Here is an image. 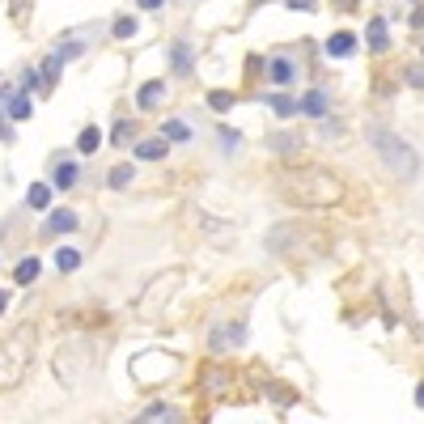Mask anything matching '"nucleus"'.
Returning a JSON list of instances; mask_svg holds the SVG:
<instances>
[{
	"label": "nucleus",
	"instance_id": "dca6fc26",
	"mask_svg": "<svg viewBox=\"0 0 424 424\" xmlns=\"http://www.w3.org/2000/svg\"><path fill=\"white\" fill-rule=\"evenodd\" d=\"M267 72H271V81H276V85H289L297 68H293L289 60H271V64H267Z\"/></svg>",
	"mask_w": 424,
	"mask_h": 424
},
{
	"label": "nucleus",
	"instance_id": "72a5a7b5",
	"mask_svg": "<svg viewBox=\"0 0 424 424\" xmlns=\"http://www.w3.org/2000/svg\"><path fill=\"white\" fill-rule=\"evenodd\" d=\"M416 403H420V408H424V382H420V386H416Z\"/></svg>",
	"mask_w": 424,
	"mask_h": 424
},
{
	"label": "nucleus",
	"instance_id": "f3484780",
	"mask_svg": "<svg viewBox=\"0 0 424 424\" xmlns=\"http://www.w3.org/2000/svg\"><path fill=\"white\" fill-rule=\"evenodd\" d=\"M56 267H60V271H77V267H81V251H72V246L56 251Z\"/></svg>",
	"mask_w": 424,
	"mask_h": 424
},
{
	"label": "nucleus",
	"instance_id": "5701e85b",
	"mask_svg": "<svg viewBox=\"0 0 424 424\" xmlns=\"http://www.w3.org/2000/svg\"><path fill=\"white\" fill-rule=\"evenodd\" d=\"M111 34H115V38H132V34H136V17H115Z\"/></svg>",
	"mask_w": 424,
	"mask_h": 424
},
{
	"label": "nucleus",
	"instance_id": "f257e3e1",
	"mask_svg": "<svg viewBox=\"0 0 424 424\" xmlns=\"http://www.w3.org/2000/svg\"><path fill=\"white\" fill-rule=\"evenodd\" d=\"M276 187L289 204H302V208H335L339 199L348 195L344 179L331 170H318V166H297V170H280L276 174Z\"/></svg>",
	"mask_w": 424,
	"mask_h": 424
},
{
	"label": "nucleus",
	"instance_id": "aec40b11",
	"mask_svg": "<svg viewBox=\"0 0 424 424\" xmlns=\"http://www.w3.org/2000/svg\"><path fill=\"white\" fill-rule=\"evenodd\" d=\"M271 111H276L280 119H289V115L297 111V102H293V98H289V93H271Z\"/></svg>",
	"mask_w": 424,
	"mask_h": 424
},
{
	"label": "nucleus",
	"instance_id": "2f4dec72",
	"mask_svg": "<svg viewBox=\"0 0 424 424\" xmlns=\"http://www.w3.org/2000/svg\"><path fill=\"white\" fill-rule=\"evenodd\" d=\"M408 81H412L416 89H424V68H412V72H408Z\"/></svg>",
	"mask_w": 424,
	"mask_h": 424
},
{
	"label": "nucleus",
	"instance_id": "c85d7f7f",
	"mask_svg": "<svg viewBox=\"0 0 424 424\" xmlns=\"http://www.w3.org/2000/svg\"><path fill=\"white\" fill-rule=\"evenodd\" d=\"M271 148H276V153H284V148H297V136L289 132V136H271Z\"/></svg>",
	"mask_w": 424,
	"mask_h": 424
},
{
	"label": "nucleus",
	"instance_id": "6e6552de",
	"mask_svg": "<svg viewBox=\"0 0 424 424\" xmlns=\"http://www.w3.org/2000/svg\"><path fill=\"white\" fill-rule=\"evenodd\" d=\"M302 111H306L310 119H322V115H327V93H322V89H310V93L302 98Z\"/></svg>",
	"mask_w": 424,
	"mask_h": 424
},
{
	"label": "nucleus",
	"instance_id": "6ab92c4d",
	"mask_svg": "<svg viewBox=\"0 0 424 424\" xmlns=\"http://www.w3.org/2000/svg\"><path fill=\"white\" fill-rule=\"evenodd\" d=\"M98 144H102V132H98V128H85V132L77 136V148H81V153H93Z\"/></svg>",
	"mask_w": 424,
	"mask_h": 424
},
{
	"label": "nucleus",
	"instance_id": "a211bd4d",
	"mask_svg": "<svg viewBox=\"0 0 424 424\" xmlns=\"http://www.w3.org/2000/svg\"><path fill=\"white\" fill-rule=\"evenodd\" d=\"M72 183H77V161H64V166L56 170V187H60V191H68Z\"/></svg>",
	"mask_w": 424,
	"mask_h": 424
},
{
	"label": "nucleus",
	"instance_id": "473e14b6",
	"mask_svg": "<svg viewBox=\"0 0 424 424\" xmlns=\"http://www.w3.org/2000/svg\"><path fill=\"white\" fill-rule=\"evenodd\" d=\"M166 0H140V9H161Z\"/></svg>",
	"mask_w": 424,
	"mask_h": 424
},
{
	"label": "nucleus",
	"instance_id": "9b49d317",
	"mask_svg": "<svg viewBox=\"0 0 424 424\" xmlns=\"http://www.w3.org/2000/svg\"><path fill=\"white\" fill-rule=\"evenodd\" d=\"M38 271H43V263H38V259H21V263H17V271H13V280H17V284H34V280H38Z\"/></svg>",
	"mask_w": 424,
	"mask_h": 424
},
{
	"label": "nucleus",
	"instance_id": "c756f323",
	"mask_svg": "<svg viewBox=\"0 0 424 424\" xmlns=\"http://www.w3.org/2000/svg\"><path fill=\"white\" fill-rule=\"evenodd\" d=\"M271 394H276V403H293V390H284V386H271Z\"/></svg>",
	"mask_w": 424,
	"mask_h": 424
},
{
	"label": "nucleus",
	"instance_id": "7ed1b4c3",
	"mask_svg": "<svg viewBox=\"0 0 424 424\" xmlns=\"http://www.w3.org/2000/svg\"><path fill=\"white\" fill-rule=\"evenodd\" d=\"M30 348H34L30 331H21V335H13V339H5V344H0V390H13L21 378H26Z\"/></svg>",
	"mask_w": 424,
	"mask_h": 424
},
{
	"label": "nucleus",
	"instance_id": "423d86ee",
	"mask_svg": "<svg viewBox=\"0 0 424 424\" xmlns=\"http://www.w3.org/2000/svg\"><path fill=\"white\" fill-rule=\"evenodd\" d=\"M170 153V140L166 136H148V140H136V157L140 161H161Z\"/></svg>",
	"mask_w": 424,
	"mask_h": 424
},
{
	"label": "nucleus",
	"instance_id": "39448f33",
	"mask_svg": "<svg viewBox=\"0 0 424 424\" xmlns=\"http://www.w3.org/2000/svg\"><path fill=\"white\" fill-rule=\"evenodd\" d=\"M77 230V212L72 208H52L47 212V225H43V234L52 238V234H72Z\"/></svg>",
	"mask_w": 424,
	"mask_h": 424
},
{
	"label": "nucleus",
	"instance_id": "4468645a",
	"mask_svg": "<svg viewBox=\"0 0 424 424\" xmlns=\"http://www.w3.org/2000/svg\"><path fill=\"white\" fill-rule=\"evenodd\" d=\"M174 60V72H191V64H195V56H191V47H183V43H174V52H170Z\"/></svg>",
	"mask_w": 424,
	"mask_h": 424
},
{
	"label": "nucleus",
	"instance_id": "20e7f679",
	"mask_svg": "<svg viewBox=\"0 0 424 424\" xmlns=\"http://www.w3.org/2000/svg\"><path fill=\"white\" fill-rule=\"evenodd\" d=\"M183 280V271L179 267H170V271H161V276L148 284L144 293H140V302H136V310H140V318H153L157 310H161V302H166V289H174Z\"/></svg>",
	"mask_w": 424,
	"mask_h": 424
},
{
	"label": "nucleus",
	"instance_id": "9d476101",
	"mask_svg": "<svg viewBox=\"0 0 424 424\" xmlns=\"http://www.w3.org/2000/svg\"><path fill=\"white\" fill-rule=\"evenodd\" d=\"M85 43H89V38H81V34L60 38V43H56V56H60V60H72V56H81V52H85Z\"/></svg>",
	"mask_w": 424,
	"mask_h": 424
},
{
	"label": "nucleus",
	"instance_id": "a878e982",
	"mask_svg": "<svg viewBox=\"0 0 424 424\" xmlns=\"http://www.w3.org/2000/svg\"><path fill=\"white\" fill-rule=\"evenodd\" d=\"M111 140H115V144H132V140H136V136H132V123H115Z\"/></svg>",
	"mask_w": 424,
	"mask_h": 424
},
{
	"label": "nucleus",
	"instance_id": "4be33fe9",
	"mask_svg": "<svg viewBox=\"0 0 424 424\" xmlns=\"http://www.w3.org/2000/svg\"><path fill=\"white\" fill-rule=\"evenodd\" d=\"M132 174H136L132 166H115V170L107 174V183H111V187H128V183H132Z\"/></svg>",
	"mask_w": 424,
	"mask_h": 424
},
{
	"label": "nucleus",
	"instance_id": "f03ea898",
	"mask_svg": "<svg viewBox=\"0 0 424 424\" xmlns=\"http://www.w3.org/2000/svg\"><path fill=\"white\" fill-rule=\"evenodd\" d=\"M369 144H373V153L382 157V166L394 174V179H416L420 174V153L390 128H369Z\"/></svg>",
	"mask_w": 424,
	"mask_h": 424
},
{
	"label": "nucleus",
	"instance_id": "f8f14e48",
	"mask_svg": "<svg viewBox=\"0 0 424 424\" xmlns=\"http://www.w3.org/2000/svg\"><path fill=\"white\" fill-rule=\"evenodd\" d=\"M353 47H357V38L348 34V30H339V34H331V38H327V56H348Z\"/></svg>",
	"mask_w": 424,
	"mask_h": 424
},
{
	"label": "nucleus",
	"instance_id": "0eeeda50",
	"mask_svg": "<svg viewBox=\"0 0 424 424\" xmlns=\"http://www.w3.org/2000/svg\"><path fill=\"white\" fill-rule=\"evenodd\" d=\"M161 93H166V85H161V81H144V85H140V93H136V107H140V111H153V107L161 102Z\"/></svg>",
	"mask_w": 424,
	"mask_h": 424
},
{
	"label": "nucleus",
	"instance_id": "393cba45",
	"mask_svg": "<svg viewBox=\"0 0 424 424\" xmlns=\"http://www.w3.org/2000/svg\"><path fill=\"white\" fill-rule=\"evenodd\" d=\"M208 107H212V111H230V107H234V93H225V89L208 93Z\"/></svg>",
	"mask_w": 424,
	"mask_h": 424
},
{
	"label": "nucleus",
	"instance_id": "cd10ccee",
	"mask_svg": "<svg viewBox=\"0 0 424 424\" xmlns=\"http://www.w3.org/2000/svg\"><path fill=\"white\" fill-rule=\"evenodd\" d=\"M43 77H47V81L56 85V77H60V56H56V52L47 56V64H43Z\"/></svg>",
	"mask_w": 424,
	"mask_h": 424
},
{
	"label": "nucleus",
	"instance_id": "b1692460",
	"mask_svg": "<svg viewBox=\"0 0 424 424\" xmlns=\"http://www.w3.org/2000/svg\"><path fill=\"white\" fill-rule=\"evenodd\" d=\"M174 416H179V412L166 408V403H153V408H144V412H140V420H174Z\"/></svg>",
	"mask_w": 424,
	"mask_h": 424
},
{
	"label": "nucleus",
	"instance_id": "7c9ffc66",
	"mask_svg": "<svg viewBox=\"0 0 424 424\" xmlns=\"http://www.w3.org/2000/svg\"><path fill=\"white\" fill-rule=\"evenodd\" d=\"M284 5H289V9H302V13H306V9H314V5H318V0H284Z\"/></svg>",
	"mask_w": 424,
	"mask_h": 424
},
{
	"label": "nucleus",
	"instance_id": "bb28decb",
	"mask_svg": "<svg viewBox=\"0 0 424 424\" xmlns=\"http://www.w3.org/2000/svg\"><path fill=\"white\" fill-rule=\"evenodd\" d=\"M13 21H17V26L30 21V0H13Z\"/></svg>",
	"mask_w": 424,
	"mask_h": 424
},
{
	"label": "nucleus",
	"instance_id": "412c9836",
	"mask_svg": "<svg viewBox=\"0 0 424 424\" xmlns=\"http://www.w3.org/2000/svg\"><path fill=\"white\" fill-rule=\"evenodd\" d=\"M26 115H30V98H26V93L9 98V119H26Z\"/></svg>",
	"mask_w": 424,
	"mask_h": 424
},
{
	"label": "nucleus",
	"instance_id": "1a4fd4ad",
	"mask_svg": "<svg viewBox=\"0 0 424 424\" xmlns=\"http://www.w3.org/2000/svg\"><path fill=\"white\" fill-rule=\"evenodd\" d=\"M386 43H390L386 21H382V17H373V21H369V52H378V56H382V52H386Z\"/></svg>",
	"mask_w": 424,
	"mask_h": 424
},
{
	"label": "nucleus",
	"instance_id": "f704fd0d",
	"mask_svg": "<svg viewBox=\"0 0 424 424\" xmlns=\"http://www.w3.org/2000/svg\"><path fill=\"white\" fill-rule=\"evenodd\" d=\"M9 310V293H0V314H5Z\"/></svg>",
	"mask_w": 424,
	"mask_h": 424
},
{
	"label": "nucleus",
	"instance_id": "ddd939ff",
	"mask_svg": "<svg viewBox=\"0 0 424 424\" xmlns=\"http://www.w3.org/2000/svg\"><path fill=\"white\" fill-rule=\"evenodd\" d=\"M26 204H30V208H52V187H47V183H34V187L26 191Z\"/></svg>",
	"mask_w": 424,
	"mask_h": 424
},
{
	"label": "nucleus",
	"instance_id": "2eb2a0df",
	"mask_svg": "<svg viewBox=\"0 0 424 424\" xmlns=\"http://www.w3.org/2000/svg\"><path fill=\"white\" fill-rule=\"evenodd\" d=\"M161 136H166V140H191V128H187L183 119H166V123H161Z\"/></svg>",
	"mask_w": 424,
	"mask_h": 424
}]
</instances>
